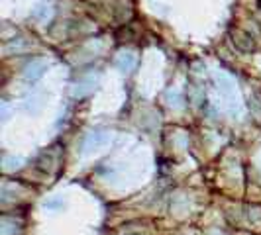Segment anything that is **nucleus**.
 <instances>
[{
    "label": "nucleus",
    "instance_id": "1",
    "mask_svg": "<svg viewBox=\"0 0 261 235\" xmlns=\"http://www.w3.org/2000/svg\"><path fill=\"white\" fill-rule=\"evenodd\" d=\"M108 141H110V133H106V131H91V133H87V137L83 139V153L89 155V153H93V151H98V149H102Z\"/></svg>",
    "mask_w": 261,
    "mask_h": 235
},
{
    "label": "nucleus",
    "instance_id": "2",
    "mask_svg": "<svg viewBox=\"0 0 261 235\" xmlns=\"http://www.w3.org/2000/svg\"><path fill=\"white\" fill-rule=\"evenodd\" d=\"M232 41H234V45H236L240 51H243V53H251V51L255 49L253 37L249 36L247 32H242V30L232 32Z\"/></svg>",
    "mask_w": 261,
    "mask_h": 235
},
{
    "label": "nucleus",
    "instance_id": "3",
    "mask_svg": "<svg viewBox=\"0 0 261 235\" xmlns=\"http://www.w3.org/2000/svg\"><path fill=\"white\" fill-rule=\"evenodd\" d=\"M136 63H138V61H136V55L124 53L116 59V69H118V71H122V72H130V71H134Z\"/></svg>",
    "mask_w": 261,
    "mask_h": 235
},
{
    "label": "nucleus",
    "instance_id": "4",
    "mask_svg": "<svg viewBox=\"0 0 261 235\" xmlns=\"http://www.w3.org/2000/svg\"><path fill=\"white\" fill-rule=\"evenodd\" d=\"M45 69H47V63H45V61H39V59H37V61H32V63L26 67V79H32V81H34L37 76H41Z\"/></svg>",
    "mask_w": 261,
    "mask_h": 235
},
{
    "label": "nucleus",
    "instance_id": "5",
    "mask_svg": "<svg viewBox=\"0 0 261 235\" xmlns=\"http://www.w3.org/2000/svg\"><path fill=\"white\" fill-rule=\"evenodd\" d=\"M249 108H251V112H253L257 118H261V89L259 87H253L251 92H249Z\"/></svg>",
    "mask_w": 261,
    "mask_h": 235
},
{
    "label": "nucleus",
    "instance_id": "6",
    "mask_svg": "<svg viewBox=\"0 0 261 235\" xmlns=\"http://www.w3.org/2000/svg\"><path fill=\"white\" fill-rule=\"evenodd\" d=\"M165 98L169 100V104L175 106V108H181V106H183V94H181L179 89H169V91L165 92Z\"/></svg>",
    "mask_w": 261,
    "mask_h": 235
}]
</instances>
